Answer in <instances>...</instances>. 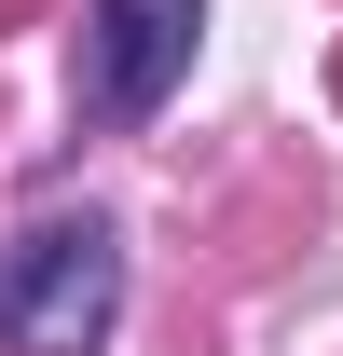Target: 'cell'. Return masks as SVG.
<instances>
[{
	"label": "cell",
	"mask_w": 343,
	"mask_h": 356,
	"mask_svg": "<svg viewBox=\"0 0 343 356\" xmlns=\"http://www.w3.org/2000/svg\"><path fill=\"white\" fill-rule=\"evenodd\" d=\"M124 329V233L110 220H42L0 261V343L14 356H96Z\"/></svg>",
	"instance_id": "cell-1"
},
{
	"label": "cell",
	"mask_w": 343,
	"mask_h": 356,
	"mask_svg": "<svg viewBox=\"0 0 343 356\" xmlns=\"http://www.w3.org/2000/svg\"><path fill=\"white\" fill-rule=\"evenodd\" d=\"M192 28H206V0H96L83 14V124H151L192 83Z\"/></svg>",
	"instance_id": "cell-2"
}]
</instances>
